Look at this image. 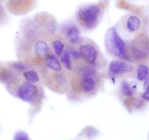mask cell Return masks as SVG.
<instances>
[{
  "instance_id": "1",
  "label": "cell",
  "mask_w": 149,
  "mask_h": 140,
  "mask_svg": "<svg viewBox=\"0 0 149 140\" xmlns=\"http://www.w3.org/2000/svg\"><path fill=\"white\" fill-rule=\"evenodd\" d=\"M103 15V7L98 4H85L77 12L76 18L81 27L87 31L97 27Z\"/></svg>"
},
{
  "instance_id": "2",
  "label": "cell",
  "mask_w": 149,
  "mask_h": 140,
  "mask_svg": "<svg viewBox=\"0 0 149 140\" xmlns=\"http://www.w3.org/2000/svg\"><path fill=\"white\" fill-rule=\"evenodd\" d=\"M105 45L107 52L112 56L127 61H132L126 43L114 27L108 30L105 36Z\"/></svg>"
},
{
  "instance_id": "3",
  "label": "cell",
  "mask_w": 149,
  "mask_h": 140,
  "mask_svg": "<svg viewBox=\"0 0 149 140\" xmlns=\"http://www.w3.org/2000/svg\"><path fill=\"white\" fill-rule=\"evenodd\" d=\"M79 80V89L85 95L93 96L98 90L100 85V74L95 68L90 66H83L78 69Z\"/></svg>"
},
{
  "instance_id": "4",
  "label": "cell",
  "mask_w": 149,
  "mask_h": 140,
  "mask_svg": "<svg viewBox=\"0 0 149 140\" xmlns=\"http://www.w3.org/2000/svg\"><path fill=\"white\" fill-rule=\"evenodd\" d=\"M10 89H13L14 91L12 93L13 95L31 105L38 104L39 101H41L42 94L39 86L37 84L26 81L24 79L21 80L20 79Z\"/></svg>"
},
{
  "instance_id": "5",
  "label": "cell",
  "mask_w": 149,
  "mask_h": 140,
  "mask_svg": "<svg viewBox=\"0 0 149 140\" xmlns=\"http://www.w3.org/2000/svg\"><path fill=\"white\" fill-rule=\"evenodd\" d=\"M81 60L87 65L93 68L100 66L102 55L94 42L87 39H81L77 45Z\"/></svg>"
},
{
  "instance_id": "6",
  "label": "cell",
  "mask_w": 149,
  "mask_h": 140,
  "mask_svg": "<svg viewBox=\"0 0 149 140\" xmlns=\"http://www.w3.org/2000/svg\"><path fill=\"white\" fill-rule=\"evenodd\" d=\"M128 52L131 60L143 62L146 61L149 55V40L145 34H141L135 36L130 42Z\"/></svg>"
},
{
  "instance_id": "7",
  "label": "cell",
  "mask_w": 149,
  "mask_h": 140,
  "mask_svg": "<svg viewBox=\"0 0 149 140\" xmlns=\"http://www.w3.org/2000/svg\"><path fill=\"white\" fill-rule=\"evenodd\" d=\"M66 71H46L44 78L46 77L47 85L49 88L58 93H63L69 87V75Z\"/></svg>"
},
{
  "instance_id": "8",
  "label": "cell",
  "mask_w": 149,
  "mask_h": 140,
  "mask_svg": "<svg viewBox=\"0 0 149 140\" xmlns=\"http://www.w3.org/2000/svg\"><path fill=\"white\" fill-rule=\"evenodd\" d=\"M124 31L129 34H136L143 27V19L139 15L130 13L122 20Z\"/></svg>"
},
{
  "instance_id": "9",
  "label": "cell",
  "mask_w": 149,
  "mask_h": 140,
  "mask_svg": "<svg viewBox=\"0 0 149 140\" xmlns=\"http://www.w3.org/2000/svg\"><path fill=\"white\" fill-rule=\"evenodd\" d=\"M33 53L36 60L44 62L52 53L48 42L43 39H36L33 42Z\"/></svg>"
},
{
  "instance_id": "10",
  "label": "cell",
  "mask_w": 149,
  "mask_h": 140,
  "mask_svg": "<svg viewBox=\"0 0 149 140\" xmlns=\"http://www.w3.org/2000/svg\"><path fill=\"white\" fill-rule=\"evenodd\" d=\"M35 1L36 0H7V7L13 14L23 15L33 8Z\"/></svg>"
},
{
  "instance_id": "11",
  "label": "cell",
  "mask_w": 149,
  "mask_h": 140,
  "mask_svg": "<svg viewBox=\"0 0 149 140\" xmlns=\"http://www.w3.org/2000/svg\"><path fill=\"white\" fill-rule=\"evenodd\" d=\"M109 71L111 75L122 76L133 71V66L125 60H113L109 64Z\"/></svg>"
},
{
  "instance_id": "12",
  "label": "cell",
  "mask_w": 149,
  "mask_h": 140,
  "mask_svg": "<svg viewBox=\"0 0 149 140\" xmlns=\"http://www.w3.org/2000/svg\"><path fill=\"white\" fill-rule=\"evenodd\" d=\"M20 80V74L12 69L10 64L0 66V83L5 85L8 88Z\"/></svg>"
},
{
  "instance_id": "13",
  "label": "cell",
  "mask_w": 149,
  "mask_h": 140,
  "mask_svg": "<svg viewBox=\"0 0 149 140\" xmlns=\"http://www.w3.org/2000/svg\"><path fill=\"white\" fill-rule=\"evenodd\" d=\"M41 26L36 20H26L23 26V32L28 42H34L39 39L41 34Z\"/></svg>"
},
{
  "instance_id": "14",
  "label": "cell",
  "mask_w": 149,
  "mask_h": 140,
  "mask_svg": "<svg viewBox=\"0 0 149 140\" xmlns=\"http://www.w3.org/2000/svg\"><path fill=\"white\" fill-rule=\"evenodd\" d=\"M63 32L64 34V37L72 45H77L81 39L79 28L75 23H68L65 25Z\"/></svg>"
},
{
  "instance_id": "15",
  "label": "cell",
  "mask_w": 149,
  "mask_h": 140,
  "mask_svg": "<svg viewBox=\"0 0 149 140\" xmlns=\"http://www.w3.org/2000/svg\"><path fill=\"white\" fill-rule=\"evenodd\" d=\"M45 68L49 71H61L63 70L62 64L60 61L59 58L55 54L52 53L45 61Z\"/></svg>"
},
{
  "instance_id": "16",
  "label": "cell",
  "mask_w": 149,
  "mask_h": 140,
  "mask_svg": "<svg viewBox=\"0 0 149 140\" xmlns=\"http://www.w3.org/2000/svg\"><path fill=\"white\" fill-rule=\"evenodd\" d=\"M148 66L145 63H141L137 66L135 77L140 82H144L148 78Z\"/></svg>"
},
{
  "instance_id": "17",
  "label": "cell",
  "mask_w": 149,
  "mask_h": 140,
  "mask_svg": "<svg viewBox=\"0 0 149 140\" xmlns=\"http://www.w3.org/2000/svg\"><path fill=\"white\" fill-rule=\"evenodd\" d=\"M59 57L63 67L67 71H71L73 69V61L68 50H64Z\"/></svg>"
},
{
  "instance_id": "18",
  "label": "cell",
  "mask_w": 149,
  "mask_h": 140,
  "mask_svg": "<svg viewBox=\"0 0 149 140\" xmlns=\"http://www.w3.org/2000/svg\"><path fill=\"white\" fill-rule=\"evenodd\" d=\"M23 79L33 84H38L40 83V77L37 71L34 69H26L22 72Z\"/></svg>"
},
{
  "instance_id": "19",
  "label": "cell",
  "mask_w": 149,
  "mask_h": 140,
  "mask_svg": "<svg viewBox=\"0 0 149 140\" xmlns=\"http://www.w3.org/2000/svg\"><path fill=\"white\" fill-rule=\"evenodd\" d=\"M51 45L54 54L58 57H59L65 49L64 41L60 37H54V39L51 41Z\"/></svg>"
},
{
  "instance_id": "20",
  "label": "cell",
  "mask_w": 149,
  "mask_h": 140,
  "mask_svg": "<svg viewBox=\"0 0 149 140\" xmlns=\"http://www.w3.org/2000/svg\"><path fill=\"white\" fill-rule=\"evenodd\" d=\"M120 93L124 97L131 98L133 96L134 93H135V88L130 84V83L125 80L121 83Z\"/></svg>"
},
{
  "instance_id": "21",
  "label": "cell",
  "mask_w": 149,
  "mask_h": 140,
  "mask_svg": "<svg viewBox=\"0 0 149 140\" xmlns=\"http://www.w3.org/2000/svg\"><path fill=\"white\" fill-rule=\"evenodd\" d=\"M13 140H31L29 135L26 132L22 131H19L15 134Z\"/></svg>"
},
{
  "instance_id": "22",
  "label": "cell",
  "mask_w": 149,
  "mask_h": 140,
  "mask_svg": "<svg viewBox=\"0 0 149 140\" xmlns=\"http://www.w3.org/2000/svg\"><path fill=\"white\" fill-rule=\"evenodd\" d=\"M141 97H142L143 100H144L145 102H149V88L145 89V91L143 93Z\"/></svg>"
}]
</instances>
